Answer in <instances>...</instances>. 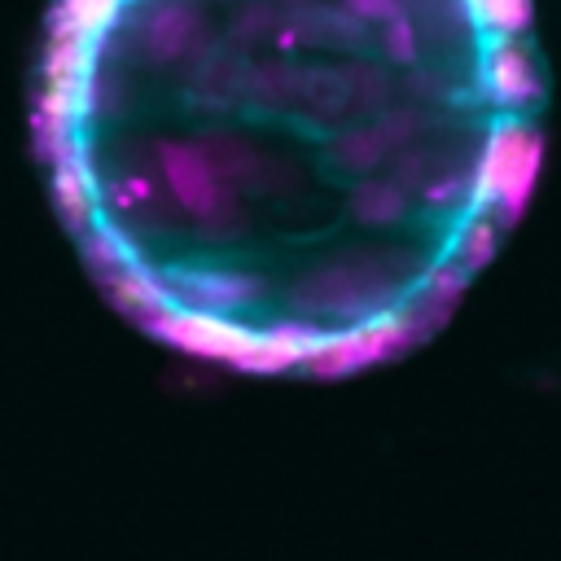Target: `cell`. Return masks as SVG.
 <instances>
[{"instance_id":"cell-1","label":"cell","mask_w":561,"mask_h":561,"mask_svg":"<svg viewBox=\"0 0 561 561\" xmlns=\"http://www.w3.org/2000/svg\"><path fill=\"white\" fill-rule=\"evenodd\" d=\"M526 0H57L39 153L105 294L254 373L421 342L539 149Z\"/></svg>"}]
</instances>
